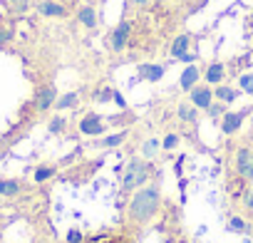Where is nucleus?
<instances>
[{"label":"nucleus","instance_id":"nucleus-1","mask_svg":"<svg viewBox=\"0 0 253 243\" xmlns=\"http://www.w3.org/2000/svg\"><path fill=\"white\" fill-rule=\"evenodd\" d=\"M159 201H162V191L157 184H147L142 189L134 191L132 201H129V218L137 223H147L157 211H159Z\"/></svg>","mask_w":253,"mask_h":243},{"label":"nucleus","instance_id":"nucleus-2","mask_svg":"<svg viewBox=\"0 0 253 243\" xmlns=\"http://www.w3.org/2000/svg\"><path fill=\"white\" fill-rule=\"evenodd\" d=\"M152 179V164L142 162V159H132L124 169V176H122V191H134V189H142L147 186V181Z\"/></svg>","mask_w":253,"mask_h":243},{"label":"nucleus","instance_id":"nucleus-3","mask_svg":"<svg viewBox=\"0 0 253 243\" xmlns=\"http://www.w3.org/2000/svg\"><path fill=\"white\" fill-rule=\"evenodd\" d=\"M236 174L246 181H253V152L246 147L236 152Z\"/></svg>","mask_w":253,"mask_h":243},{"label":"nucleus","instance_id":"nucleus-4","mask_svg":"<svg viewBox=\"0 0 253 243\" xmlns=\"http://www.w3.org/2000/svg\"><path fill=\"white\" fill-rule=\"evenodd\" d=\"M129 35H132V23H129V20H122V23L114 28L112 38H109V47H112L114 52H122V50L126 47V42H129Z\"/></svg>","mask_w":253,"mask_h":243},{"label":"nucleus","instance_id":"nucleus-5","mask_svg":"<svg viewBox=\"0 0 253 243\" xmlns=\"http://www.w3.org/2000/svg\"><path fill=\"white\" fill-rule=\"evenodd\" d=\"M189 102L196 107V109H209L211 102H213V89L209 84H196L191 92H189Z\"/></svg>","mask_w":253,"mask_h":243},{"label":"nucleus","instance_id":"nucleus-6","mask_svg":"<svg viewBox=\"0 0 253 243\" xmlns=\"http://www.w3.org/2000/svg\"><path fill=\"white\" fill-rule=\"evenodd\" d=\"M80 132H82L84 137H97V134H104L102 117H99V114H94V112L84 114V117H82V122H80Z\"/></svg>","mask_w":253,"mask_h":243},{"label":"nucleus","instance_id":"nucleus-7","mask_svg":"<svg viewBox=\"0 0 253 243\" xmlns=\"http://www.w3.org/2000/svg\"><path fill=\"white\" fill-rule=\"evenodd\" d=\"M248 109H241V112H226L223 114V122H221V132L223 134H236L243 124V119H246Z\"/></svg>","mask_w":253,"mask_h":243},{"label":"nucleus","instance_id":"nucleus-8","mask_svg":"<svg viewBox=\"0 0 253 243\" xmlns=\"http://www.w3.org/2000/svg\"><path fill=\"white\" fill-rule=\"evenodd\" d=\"M55 102H57V89L55 87H40L35 92V107H38V112H47Z\"/></svg>","mask_w":253,"mask_h":243},{"label":"nucleus","instance_id":"nucleus-9","mask_svg":"<svg viewBox=\"0 0 253 243\" xmlns=\"http://www.w3.org/2000/svg\"><path fill=\"white\" fill-rule=\"evenodd\" d=\"M137 72H139V80H147V82H159V80L164 77L167 67H164V65H139V67H137Z\"/></svg>","mask_w":253,"mask_h":243},{"label":"nucleus","instance_id":"nucleus-10","mask_svg":"<svg viewBox=\"0 0 253 243\" xmlns=\"http://www.w3.org/2000/svg\"><path fill=\"white\" fill-rule=\"evenodd\" d=\"M199 77H201V70L196 67V62H194V65H189V67H186V70L181 72V80H179L181 89H184V92H191V89L196 87Z\"/></svg>","mask_w":253,"mask_h":243},{"label":"nucleus","instance_id":"nucleus-11","mask_svg":"<svg viewBox=\"0 0 253 243\" xmlns=\"http://www.w3.org/2000/svg\"><path fill=\"white\" fill-rule=\"evenodd\" d=\"M38 13L45 15V18H67V8L55 3V0H45V3H40Z\"/></svg>","mask_w":253,"mask_h":243},{"label":"nucleus","instance_id":"nucleus-12","mask_svg":"<svg viewBox=\"0 0 253 243\" xmlns=\"http://www.w3.org/2000/svg\"><path fill=\"white\" fill-rule=\"evenodd\" d=\"M204 77H206V82H209V84H221V82H223V77H226V67H223L221 62H211V65L206 67Z\"/></svg>","mask_w":253,"mask_h":243},{"label":"nucleus","instance_id":"nucleus-13","mask_svg":"<svg viewBox=\"0 0 253 243\" xmlns=\"http://www.w3.org/2000/svg\"><path fill=\"white\" fill-rule=\"evenodd\" d=\"M238 94H241V89H233V87H226V84H216V89H213V97L223 104H233L238 99Z\"/></svg>","mask_w":253,"mask_h":243},{"label":"nucleus","instance_id":"nucleus-14","mask_svg":"<svg viewBox=\"0 0 253 243\" xmlns=\"http://www.w3.org/2000/svg\"><path fill=\"white\" fill-rule=\"evenodd\" d=\"M189 45H191V35H189V33L179 35V38L171 42V57H174V60H179L184 52H189Z\"/></svg>","mask_w":253,"mask_h":243},{"label":"nucleus","instance_id":"nucleus-15","mask_svg":"<svg viewBox=\"0 0 253 243\" xmlns=\"http://www.w3.org/2000/svg\"><path fill=\"white\" fill-rule=\"evenodd\" d=\"M176 114H179L181 122H189V124H194V122L199 119V109H196L191 102H181L179 109H176Z\"/></svg>","mask_w":253,"mask_h":243},{"label":"nucleus","instance_id":"nucleus-16","mask_svg":"<svg viewBox=\"0 0 253 243\" xmlns=\"http://www.w3.org/2000/svg\"><path fill=\"white\" fill-rule=\"evenodd\" d=\"M23 191V184L18 179H0V196H18Z\"/></svg>","mask_w":253,"mask_h":243},{"label":"nucleus","instance_id":"nucleus-17","mask_svg":"<svg viewBox=\"0 0 253 243\" xmlns=\"http://www.w3.org/2000/svg\"><path fill=\"white\" fill-rule=\"evenodd\" d=\"M77 20H80L84 28L94 30V28H97V13H94V8H92V5H84V8H80V13H77Z\"/></svg>","mask_w":253,"mask_h":243},{"label":"nucleus","instance_id":"nucleus-18","mask_svg":"<svg viewBox=\"0 0 253 243\" xmlns=\"http://www.w3.org/2000/svg\"><path fill=\"white\" fill-rule=\"evenodd\" d=\"M159 149H162V142H159V139H154V137H152V139H147V142H144V144H142V157H144V159H149V162H152V159H154V157H157V154H159Z\"/></svg>","mask_w":253,"mask_h":243},{"label":"nucleus","instance_id":"nucleus-19","mask_svg":"<svg viewBox=\"0 0 253 243\" xmlns=\"http://www.w3.org/2000/svg\"><path fill=\"white\" fill-rule=\"evenodd\" d=\"M77 102H80L77 92H67V94L57 97V102H55V109H72V107H77Z\"/></svg>","mask_w":253,"mask_h":243},{"label":"nucleus","instance_id":"nucleus-20","mask_svg":"<svg viewBox=\"0 0 253 243\" xmlns=\"http://www.w3.org/2000/svg\"><path fill=\"white\" fill-rule=\"evenodd\" d=\"M126 139V132H119V134H109V137H104V139H99L97 142V147H104V149H112V147H119L122 142Z\"/></svg>","mask_w":253,"mask_h":243},{"label":"nucleus","instance_id":"nucleus-21","mask_svg":"<svg viewBox=\"0 0 253 243\" xmlns=\"http://www.w3.org/2000/svg\"><path fill=\"white\" fill-rule=\"evenodd\" d=\"M87 243H132L126 236H112V233H104V236H97V238H92V241H87Z\"/></svg>","mask_w":253,"mask_h":243},{"label":"nucleus","instance_id":"nucleus-22","mask_svg":"<svg viewBox=\"0 0 253 243\" xmlns=\"http://www.w3.org/2000/svg\"><path fill=\"white\" fill-rule=\"evenodd\" d=\"M55 171H57L55 166H38V169H35V184H42V181L52 179Z\"/></svg>","mask_w":253,"mask_h":243},{"label":"nucleus","instance_id":"nucleus-23","mask_svg":"<svg viewBox=\"0 0 253 243\" xmlns=\"http://www.w3.org/2000/svg\"><path fill=\"white\" fill-rule=\"evenodd\" d=\"M228 231H233V233H248V223L243 218H238V216H231L228 218Z\"/></svg>","mask_w":253,"mask_h":243},{"label":"nucleus","instance_id":"nucleus-24","mask_svg":"<svg viewBox=\"0 0 253 243\" xmlns=\"http://www.w3.org/2000/svg\"><path fill=\"white\" fill-rule=\"evenodd\" d=\"M238 87H241V92H246V94H253V72H246V75H241V80H238Z\"/></svg>","mask_w":253,"mask_h":243},{"label":"nucleus","instance_id":"nucleus-25","mask_svg":"<svg viewBox=\"0 0 253 243\" xmlns=\"http://www.w3.org/2000/svg\"><path fill=\"white\" fill-rule=\"evenodd\" d=\"M206 112H209V117H211V119L223 117V114H226V104H223V102H211V107H209Z\"/></svg>","mask_w":253,"mask_h":243},{"label":"nucleus","instance_id":"nucleus-26","mask_svg":"<svg viewBox=\"0 0 253 243\" xmlns=\"http://www.w3.org/2000/svg\"><path fill=\"white\" fill-rule=\"evenodd\" d=\"M47 129H50V134H62V129H65V119H62V117H52Z\"/></svg>","mask_w":253,"mask_h":243},{"label":"nucleus","instance_id":"nucleus-27","mask_svg":"<svg viewBox=\"0 0 253 243\" xmlns=\"http://www.w3.org/2000/svg\"><path fill=\"white\" fill-rule=\"evenodd\" d=\"M176 147H179V134H167L164 142H162V149H169V152H171V149H176Z\"/></svg>","mask_w":253,"mask_h":243},{"label":"nucleus","instance_id":"nucleus-28","mask_svg":"<svg viewBox=\"0 0 253 243\" xmlns=\"http://www.w3.org/2000/svg\"><path fill=\"white\" fill-rule=\"evenodd\" d=\"M84 241V236H82V231H77V228H72V231H67V243H82Z\"/></svg>","mask_w":253,"mask_h":243},{"label":"nucleus","instance_id":"nucleus-29","mask_svg":"<svg viewBox=\"0 0 253 243\" xmlns=\"http://www.w3.org/2000/svg\"><path fill=\"white\" fill-rule=\"evenodd\" d=\"M112 94H114V89H102V92H97V102H109Z\"/></svg>","mask_w":253,"mask_h":243},{"label":"nucleus","instance_id":"nucleus-30","mask_svg":"<svg viewBox=\"0 0 253 243\" xmlns=\"http://www.w3.org/2000/svg\"><path fill=\"white\" fill-rule=\"evenodd\" d=\"M243 206H246L248 211H253V189L246 191V196H243Z\"/></svg>","mask_w":253,"mask_h":243},{"label":"nucleus","instance_id":"nucleus-31","mask_svg":"<svg viewBox=\"0 0 253 243\" xmlns=\"http://www.w3.org/2000/svg\"><path fill=\"white\" fill-rule=\"evenodd\" d=\"M112 102H117V107H119V109H126V102H124V97H122L117 89H114V94H112Z\"/></svg>","mask_w":253,"mask_h":243},{"label":"nucleus","instance_id":"nucleus-32","mask_svg":"<svg viewBox=\"0 0 253 243\" xmlns=\"http://www.w3.org/2000/svg\"><path fill=\"white\" fill-rule=\"evenodd\" d=\"M10 40H13V33H10V30L0 33V45H5V42H10Z\"/></svg>","mask_w":253,"mask_h":243},{"label":"nucleus","instance_id":"nucleus-33","mask_svg":"<svg viewBox=\"0 0 253 243\" xmlns=\"http://www.w3.org/2000/svg\"><path fill=\"white\" fill-rule=\"evenodd\" d=\"M179 60H181V62H189V65H194V62H196V55H191V52H184Z\"/></svg>","mask_w":253,"mask_h":243},{"label":"nucleus","instance_id":"nucleus-34","mask_svg":"<svg viewBox=\"0 0 253 243\" xmlns=\"http://www.w3.org/2000/svg\"><path fill=\"white\" fill-rule=\"evenodd\" d=\"M132 3H134V5H149L152 0H132Z\"/></svg>","mask_w":253,"mask_h":243},{"label":"nucleus","instance_id":"nucleus-35","mask_svg":"<svg viewBox=\"0 0 253 243\" xmlns=\"http://www.w3.org/2000/svg\"><path fill=\"white\" fill-rule=\"evenodd\" d=\"M0 238H3V228H0Z\"/></svg>","mask_w":253,"mask_h":243},{"label":"nucleus","instance_id":"nucleus-36","mask_svg":"<svg viewBox=\"0 0 253 243\" xmlns=\"http://www.w3.org/2000/svg\"><path fill=\"white\" fill-rule=\"evenodd\" d=\"M251 23H253V13H251Z\"/></svg>","mask_w":253,"mask_h":243}]
</instances>
